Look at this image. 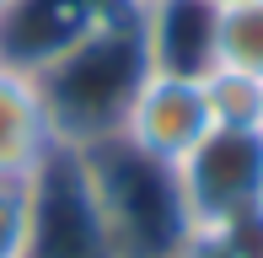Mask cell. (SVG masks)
I'll return each instance as SVG.
<instances>
[{
	"instance_id": "obj_9",
	"label": "cell",
	"mask_w": 263,
	"mask_h": 258,
	"mask_svg": "<svg viewBox=\"0 0 263 258\" xmlns=\"http://www.w3.org/2000/svg\"><path fill=\"white\" fill-rule=\"evenodd\" d=\"M11 6H16V0H0V22H6V11H11Z\"/></svg>"
},
{
	"instance_id": "obj_11",
	"label": "cell",
	"mask_w": 263,
	"mask_h": 258,
	"mask_svg": "<svg viewBox=\"0 0 263 258\" xmlns=\"http://www.w3.org/2000/svg\"><path fill=\"white\" fill-rule=\"evenodd\" d=\"M258 129H263V119H258Z\"/></svg>"
},
{
	"instance_id": "obj_5",
	"label": "cell",
	"mask_w": 263,
	"mask_h": 258,
	"mask_svg": "<svg viewBox=\"0 0 263 258\" xmlns=\"http://www.w3.org/2000/svg\"><path fill=\"white\" fill-rule=\"evenodd\" d=\"M263 81V0H226L210 11V65Z\"/></svg>"
},
{
	"instance_id": "obj_4",
	"label": "cell",
	"mask_w": 263,
	"mask_h": 258,
	"mask_svg": "<svg viewBox=\"0 0 263 258\" xmlns=\"http://www.w3.org/2000/svg\"><path fill=\"white\" fill-rule=\"evenodd\" d=\"M59 140L32 70L0 60V183H32L54 161Z\"/></svg>"
},
{
	"instance_id": "obj_8",
	"label": "cell",
	"mask_w": 263,
	"mask_h": 258,
	"mask_svg": "<svg viewBox=\"0 0 263 258\" xmlns=\"http://www.w3.org/2000/svg\"><path fill=\"white\" fill-rule=\"evenodd\" d=\"M166 258H236V253H231V242H226L215 226H188L183 237L172 242Z\"/></svg>"
},
{
	"instance_id": "obj_10",
	"label": "cell",
	"mask_w": 263,
	"mask_h": 258,
	"mask_svg": "<svg viewBox=\"0 0 263 258\" xmlns=\"http://www.w3.org/2000/svg\"><path fill=\"white\" fill-rule=\"evenodd\" d=\"M204 6H226V0H204Z\"/></svg>"
},
{
	"instance_id": "obj_1",
	"label": "cell",
	"mask_w": 263,
	"mask_h": 258,
	"mask_svg": "<svg viewBox=\"0 0 263 258\" xmlns=\"http://www.w3.org/2000/svg\"><path fill=\"white\" fill-rule=\"evenodd\" d=\"M145 70H151V49H145V27H140V6L81 32L43 65H32L59 151H91L113 140Z\"/></svg>"
},
{
	"instance_id": "obj_7",
	"label": "cell",
	"mask_w": 263,
	"mask_h": 258,
	"mask_svg": "<svg viewBox=\"0 0 263 258\" xmlns=\"http://www.w3.org/2000/svg\"><path fill=\"white\" fill-rule=\"evenodd\" d=\"M32 226H38V178L0 183V258H27Z\"/></svg>"
},
{
	"instance_id": "obj_2",
	"label": "cell",
	"mask_w": 263,
	"mask_h": 258,
	"mask_svg": "<svg viewBox=\"0 0 263 258\" xmlns=\"http://www.w3.org/2000/svg\"><path fill=\"white\" fill-rule=\"evenodd\" d=\"M188 226H220L263 205V129H210L172 167Z\"/></svg>"
},
{
	"instance_id": "obj_3",
	"label": "cell",
	"mask_w": 263,
	"mask_h": 258,
	"mask_svg": "<svg viewBox=\"0 0 263 258\" xmlns=\"http://www.w3.org/2000/svg\"><path fill=\"white\" fill-rule=\"evenodd\" d=\"M210 129H215V119H210V102H204V76L151 65L145 81L135 86V97H129L124 124H118L113 140L172 172Z\"/></svg>"
},
{
	"instance_id": "obj_6",
	"label": "cell",
	"mask_w": 263,
	"mask_h": 258,
	"mask_svg": "<svg viewBox=\"0 0 263 258\" xmlns=\"http://www.w3.org/2000/svg\"><path fill=\"white\" fill-rule=\"evenodd\" d=\"M204 76V102L215 129H258L263 119V81L242 70H199Z\"/></svg>"
}]
</instances>
